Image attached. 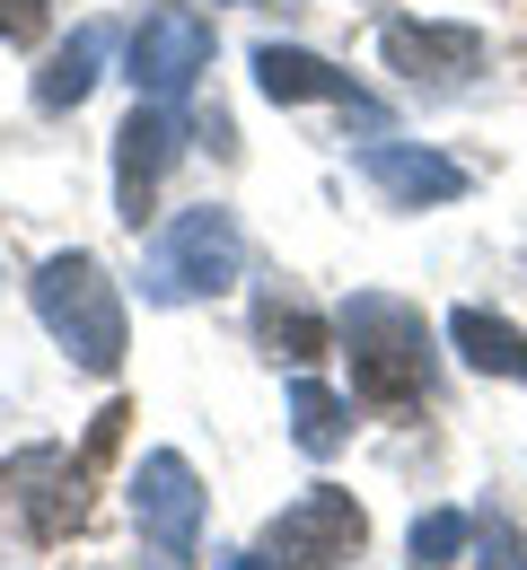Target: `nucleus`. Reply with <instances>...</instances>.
<instances>
[{
    "mask_svg": "<svg viewBox=\"0 0 527 570\" xmlns=\"http://www.w3.org/2000/svg\"><path fill=\"white\" fill-rule=\"evenodd\" d=\"M343 360H352V395L378 404V413H404V404L431 395V334L387 289H361L343 307Z\"/></svg>",
    "mask_w": 527,
    "mask_h": 570,
    "instance_id": "f257e3e1",
    "label": "nucleus"
},
{
    "mask_svg": "<svg viewBox=\"0 0 527 570\" xmlns=\"http://www.w3.org/2000/svg\"><path fill=\"white\" fill-rule=\"evenodd\" d=\"M36 316H45V334H53L88 377H106V368L124 360V298H115V282H106L97 255H45Z\"/></svg>",
    "mask_w": 527,
    "mask_h": 570,
    "instance_id": "f03ea898",
    "label": "nucleus"
},
{
    "mask_svg": "<svg viewBox=\"0 0 527 570\" xmlns=\"http://www.w3.org/2000/svg\"><path fill=\"white\" fill-rule=\"evenodd\" d=\"M246 273V237H237V219L221 203H194V212H176L167 228L150 237V264H141V298L158 307H185V298H212Z\"/></svg>",
    "mask_w": 527,
    "mask_h": 570,
    "instance_id": "7ed1b4c3",
    "label": "nucleus"
},
{
    "mask_svg": "<svg viewBox=\"0 0 527 570\" xmlns=\"http://www.w3.org/2000/svg\"><path fill=\"white\" fill-rule=\"evenodd\" d=\"M361 535H370V518H361V500L334 492V483H316V492H300L246 553L228 570H334L361 553Z\"/></svg>",
    "mask_w": 527,
    "mask_h": 570,
    "instance_id": "20e7f679",
    "label": "nucleus"
},
{
    "mask_svg": "<svg viewBox=\"0 0 527 570\" xmlns=\"http://www.w3.org/2000/svg\"><path fill=\"white\" fill-rule=\"evenodd\" d=\"M124 71H133V88L150 106H185L194 79L212 71V27L194 9H176V0H158V9H141L133 45H124Z\"/></svg>",
    "mask_w": 527,
    "mask_h": 570,
    "instance_id": "39448f33",
    "label": "nucleus"
},
{
    "mask_svg": "<svg viewBox=\"0 0 527 570\" xmlns=\"http://www.w3.org/2000/svg\"><path fill=\"white\" fill-rule=\"evenodd\" d=\"M133 518H141V544H150L158 570H185L194 562V535H203V483L176 448L141 456V483H133Z\"/></svg>",
    "mask_w": 527,
    "mask_h": 570,
    "instance_id": "423d86ee",
    "label": "nucleus"
},
{
    "mask_svg": "<svg viewBox=\"0 0 527 570\" xmlns=\"http://www.w3.org/2000/svg\"><path fill=\"white\" fill-rule=\"evenodd\" d=\"M79 483H88V474H79L62 448H27V456L0 465V500L18 509V527H27L36 544H53V535H71V527H79V509H88Z\"/></svg>",
    "mask_w": 527,
    "mask_h": 570,
    "instance_id": "0eeeda50",
    "label": "nucleus"
},
{
    "mask_svg": "<svg viewBox=\"0 0 527 570\" xmlns=\"http://www.w3.org/2000/svg\"><path fill=\"white\" fill-rule=\"evenodd\" d=\"M176 149H185V115L176 106H133L124 115V132H115V219H150V194H158V176L176 167Z\"/></svg>",
    "mask_w": 527,
    "mask_h": 570,
    "instance_id": "6e6552de",
    "label": "nucleus"
},
{
    "mask_svg": "<svg viewBox=\"0 0 527 570\" xmlns=\"http://www.w3.org/2000/svg\"><path fill=\"white\" fill-rule=\"evenodd\" d=\"M361 176L396 212H422V203H457L466 194V167L440 158V149H413V141H361Z\"/></svg>",
    "mask_w": 527,
    "mask_h": 570,
    "instance_id": "1a4fd4ad",
    "label": "nucleus"
},
{
    "mask_svg": "<svg viewBox=\"0 0 527 570\" xmlns=\"http://www.w3.org/2000/svg\"><path fill=\"white\" fill-rule=\"evenodd\" d=\"M387 62L413 79H431V88H449V79H466V71H484V36L475 27H440V18H396L387 27Z\"/></svg>",
    "mask_w": 527,
    "mask_h": 570,
    "instance_id": "9d476101",
    "label": "nucleus"
},
{
    "mask_svg": "<svg viewBox=\"0 0 527 570\" xmlns=\"http://www.w3.org/2000/svg\"><path fill=\"white\" fill-rule=\"evenodd\" d=\"M255 88H264L273 106H308V97H325V106H352V115H378L370 97L352 88V71L316 62V53H300V45H255Z\"/></svg>",
    "mask_w": 527,
    "mask_h": 570,
    "instance_id": "9b49d317",
    "label": "nucleus"
},
{
    "mask_svg": "<svg viewBox=\"0 0 527 570\" xmlns=\"http://www.w3.org/2000/svg\"><path fill=\"white\" fill-rule=\"evenodd\" d=\"M255 343H264V352L273 360H325V316H316V307H308L300 289H264V298H255Z\"/></svg>",
    "mask_w": 527,
    "mask_h": 570,
    "instance_id": "f8f14e48",
    "label": "nucleus"
},
{
    "mask_svg": "<svg viewBox=\"0 0 527 570\" xmlns=\"http://www.w3.org/2000/svg\"><path fill=\"white\" fill-rule=\"evenodd\" d=\"M106 53H115V27H79L71 45L36 71V106L45 115H62V106H79L88 88H97V71H106Z\"/></svg>",
    "mask_w": 527,
    "mask_h": 570,
    "instance_id": "ddd939ff",
    "label": "nucleus"
},
{
    "mask_svg": "<svg viewBox=\"0 0 527 570\" xmlns=\"http://www.w3.org/2000/svg\"><path fill=\"white\" fill-rule=\"evenodd\" d=\"M449 343L466 352V368H484V377H519V386H527V334H519V325H501V316H484V307H457Z\"/></svg>",
    "mask_w": 527,
    "mask_h": 570,
    "instance_id": "4468645a",
    "label": "nucleus"
},
{
    "mask_svg": "<svg viewBox=\"0 0 527 570\" xmlns=\"http://www.w3.org/2000/svg\"><path fill=\"white\" fill-rule=\"evenodd\" d=\"M291 439H300L308 456H334V448L352 439V404H343L334 386L300 377V386H291Z\"/></svg>",
    "mask_w": 527,
    "mask_h": 570,
    "instance_id": "2eb2a0df",
    "label": "nucleus"
},
{
    "mask_svg": "<svg viewBox=\"0 0 527 570\" xmlns=\"http://www.w3.org/2000/svg\"><path fill=\"white\" fill-rule=\"evenodd\" d=\"M466 535H475V518H466V509H431V518H413L404 553H413V570H449Z\"/></svg>",
    "mask_w": 527,
    "mask_h": 570,
    "instance_id": "dca6fc26",
    "label": "nucleus"
},
{
    "mask_svg": "<svg viewBox=\"0 0 527 570\" xmlns=\"http://www.w3.org/2000/svg\"><path fill=\"white\" fill-rule=\"evenodd\" d=\"M475 544H484V570H527V544L510 518H475Z\"/></svg>",
    "mask_w": 527,
    "mask_h": 570,
    "instance_id": "f3484780",
    "label": "nucleus"
},
{
    "mask_svg": "<svg viewBox=\"0 0 527 570\" xmlns=\"http://www.w3.org/2000/svg\"><path fill=\"white\" fill-rule=\"evenodd\" d=\"M0 36L9 45H36L45 36V0H0Z\"/></svg>",
    "mask_w": 527,
    "mask_h": 570,
    "instance_id": "a211bd4d",
    "label": "nucleus"
}]
</instances>
